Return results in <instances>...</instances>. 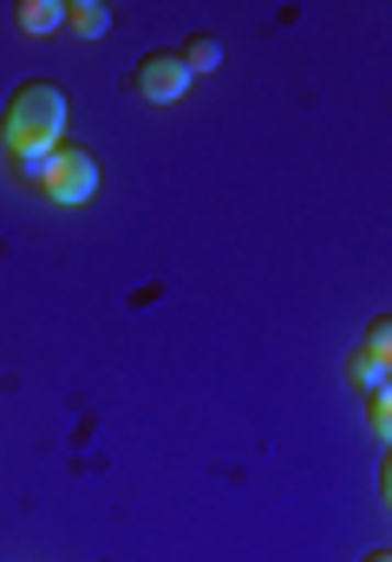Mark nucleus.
Instances as JSON below:
<instances>
[{
	"instance_id": "7",
	"label": "nucleus",
	"mask_w": 392,
	"mask_h": 562,
	"mask_svg": "<svg viewBox=\"0 0 392 562\" xmlns=\"http://www.w3.org/2000/svg\"><path fill=\"white\" fill-rule=\"evenodd\" d=\"M177 59H183V72L197 79V72H216L223 66V40H210V33H190L183 46H177Z\"/></svg>"
},
{
	"instance_id": "3",
	"label": "nucleus",
	"mask_w": 392,
	"mask_h": 562,
	"mask_svg": "<svg viewBox=\"0 0 392 562\" xmlns=\"http://www.w3.org/2000/svg\"><path fill=\"white\" fill-rule=\"evenodd\" d=\"M347 373H354L360 393H387V380H392V321L387 314L367 327V340H360V353L347 360Z\"/></svg>"
},
{
	"instance_id": "5",
	"label": "nucleus",
	"mask_w": 392,
	"mask_h": 562,
	"mask_svg": "<svg viewBox=\"0 0 392 562\" xmlns=\"http://www.w3.org/2000/svg\"><path fill=\"white\" fill-rule=\"evenodd\" d=\"M13 26H20V33H33V40L66 33V0H20V7H13Z\"/></svg>"
},
{
	"instance_id": "4",
	"label": "nucleus",
	"mask_w": 392,
	"mask_h": 562,
	"mask_svg": "<svg viewBox=\"0 0 392 562\" xmlns=\"http://www.w3.org/2000/svg\"><path fill=\"white\" fill-rule=\"evenodd\" d=\"M137 92H144L150 105H177V99L190 92L183 59H177V53H144V59H137Z\"/></svg>"
},
{
	"instance_id": "6",
	"label": "nucleus",
	"mask_w": 392,
	"mask_h": 562,
	"mask_svg": "<svg viewBox=\"0 0 392 562\" xmlns=\"http://www.w3.org/2000/svg\"><path fill=\"white\" fill-rule=\"evenodd\" d=\"M105 26H112V7H105V0H66V33L105 40Z\"/></svg>"
},
{
	"instance_id": "8",
	"label": "nucleus",
	"mask_w": 392,
	"mask_h": 562,
	"mask_svg": "<svg viewBox=\"0 0 392 562\" xmlns=\"http://www.w3.org/2000/svg\"><path fill=\"white\" fill-rule=\"evenodd\" d=\"M367 431L380 438V451H387L392 438V393H367Z\"/></svg>"
},
{
	"instance_id": "9",
	"label": "nucleus",
	"mask_w": 392,
	"mask_h": 562,
	"mask_svg": "<svg viewBox=\"0 0 392 562\" xmlns=\"http://www.w3.org/2000/svg\"><path fill=\"white\" fill-rule=\"evenodd\" d=\"M360 562H392V550H373V557H360Z\"/></svg>"
},
{
	"instance_id": "1",
	"label": "nucleus",
	"mask_w": 392,
	"mask_h": 562,
	"mask_svg": "<svg viewBox=\"0 0 392 562\" xmlns=\"http://www.w3.org/2000/svg\"><path fill=\"white\" fill-rule=\"evenodd\" d=\"M0 132H7V170H20V177L40 183V164L66 144V92H59L53 79H26V86L7 99Z\"/></svg>"
},
{
	"instance_id": "2",
	"label": "nucleus",
	"mask_w": 392,
	"mask_h": 562,
	"mask_svg": "<svg viewBox=\"0 0 392 562\" xmlns=\"http://www.w3.org/2000/svg\"><path fill=\"white\" fill-rule=\"evenodd\" d=\"M40 190H46L53 203H66V210L92 203V196H99V157L79 150V144H59V150L40 164Z\"/></svg>"
}]
</instances>
